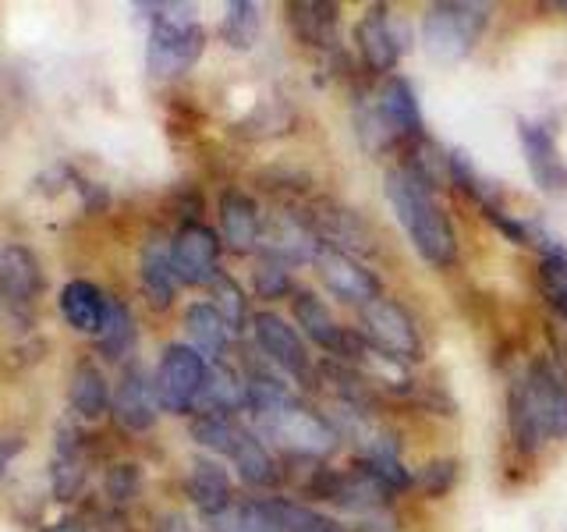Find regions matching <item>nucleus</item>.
<instances>
[{
	"label": "nucleus",
	"instance_id": "cd10ccee",
	"mask_svg": "<svg viewBox=\"0 0 567 532\" xmlns=\"http://www.w3.org/2000/svg\"><path fill=\"white\" fill-rule=\"evenodd\" d=\"M536 288H539L546 306L567 324V248L539 256V263H536Z\"/></svg>",
	"mask_w": 567,
	"mask_h": 532
},
{
	"label": "nucleus",
	"instance_id": "72a5a7b5",
	"mask_svg": "<svg viewBox=\"0 0 567 532\" xmlns=\"http://www.w3.org/2000/svg\"><path fill=\"white\" fill-rule=\"evenodd\" d=\"M22 451V440L18 437H0V479H4L8 466H11V458Z\"/></svg>",
	"mask_w": 567,
	"mask_h": 532
},
{
	"label": "nucleus",
	"instance_id": "2eb2a0df",
	"mask_svg": "<svg viewBox=\"0 0 567 532\" xmlns=\"http://www.w3.org/2000/svg\"><path fill=\"white\" fill-rule=\"evenodd\" d=\"M43 291V270L25 245L0 248V316H25Z\"/></svg>",
	"mask_w": 567,
	"mask_h": 532
},
{
	"label": "nucleus",
	"instance_id": "2f4dec72",
	"mask_svg": "<svg viewBox=\"0 0 567 532\" xmlns=\"http://www.w3.org/2000/svg\"><path fill=\"white\" fill-rule=\"evenodd\" d=\"M295 288V277H291V266L280 263L274 256H259L256 263V295L266 301H277V298H291Z\"/></svg>",
	"mask_w": 567,
	"mask_h": 532
},
{
	"label": "nucleus",
	"instance_id": "412c9836",
	"mask_svg": "<svg viewBox=\"0 0 567 532\" xmlns=\"http://www.w3.org/2000/svg\"><path fill=\"white\" fill-rule=\"evenodd\" d=\"M138 284H142V295L153 309H171L174 298H177V288H182V280H177V270H174V259H171V242L153 235L146 245H142V256H138Z\"/></svg>",
	"mask_w": 567,
	"mask_h": 532
},
{
	"label": "nucleus",
	"instance_id": "ddd939ff",
	"mask_svg": "<svg viewBox=\"0 0 567 532\" xmlns=\"http://www.w3.org/2000/svg\"><path fill=\"white\" fill-rule=\"evenodd\" d=\"M291 316L295 327H301V337H309L312 345H319L327 351V359L333 362H351L354 348H359V330H348L337 324V316L330 313V306L316 291L298 288L291 295Z\"/></svg>",
	"mask_w": 567,
	"mask_h": 532
},
{
	"label": "nucleus",
	"instance_id": "a878e982",
	"mask_svg": "<svg viewBox=\"0 0 567 532\" xmlns=\"http://www.w3.org/2000/svg\"><path fill=\"white\" fill-rule=\"evenodd\" d=\"M68 401L75 408V416L82 419H100L106 408H111V387L100 372L96 362L79 359L71 369V383H68Z\"/></svg>",
	"mask_w": 567,
	"mask_h": 532
},
{
	"label": "nucleus",
	"instance_id": "4be33fe9",
	"mask_svg": "<svg viewBox=\"0 0 567 532\" xmlns=\"http://www.w3.org/2000/svg\"><path fill=\"white\" fill-rule=\"evenodd\" d=\"M85 451H82V433L71 422H61L53 433V466H50V483L58 501H75L85 487Z\"/></svg>",
	"mask_w": 567,
	"mask_h": 532
},
{
	"label": "nucleus",
	"instance_id": "c756f323",
	"mask_svg": "<svg viewBox=\"0 0 567 532\" xmlns=\"http://www.w3.org/2000/svg\"><path fill=\"white\" fill-rule=\"evenodd\" d=\"M209 291H213V309L224 316V324H227L230 334H241L245 324H252V316H248L245 291H241V284L235 277L220 274L217 280L209 284Z\"/></svg>",
	"mask_w": 567,
	"mask_h": 532
},
{
	"label": "nucleus",
	"instance_id": "b1692460",
	"mask_svg": "<svg viewBox=\"0 0 567 532\" xmlns=\"http://www.w3.org/2000/svg\"><path fill=\"white\" fill-rule=\"evenodd\" d=\"M185 334H188V345L203 355L209 366L224 362L227 345H230V334L224 316L213 309V301H195V306L185 309Z\"/></svg>",
	"mask_w": 567,
	"mask_h": 532
},
{
	"label": "nucleus",
	"instance_id": "9d476101",
	"mask_svg": "<svg viewBox=\"0 0 567 532\" xmlns=\"http://www.w3.org/2000/svg\"><path fill=\"white\" fill-rule=\"evenodd\" d=\"M206 377H209V362L192 345H167L153 372L159 408L174 416L195 412V405L203 398Z\"/></svg>",
	"mask_w": 567,
	"mask_h": 532
},
{
	"label": "nucleus",
	"instance_id": "6e6552de",
	"mask_svg": "<svg viewBox=\"0 0 567 532\" xmlns=\"http://www.w3.org/2000/svg\"><path fill=\"white\" fill-rule=\"evenodd\" d=\"M351 35H354V50H359V61L372 79L394 75L401 58L412 50V29L401 18L390 14L386 4H369L359 22H354Z\"/></svg>",
	"mask_w": 567,
	"mask_h": 532
},
{
	"label": "nucleus",
	"instance_id": "1a4fd4ad",
	"mask_svg": "<svg viewBox=\"0 0 567 532\" xmlns=\"http://www.w3.org/2000/svg\"><path fill=\"white\" fill-rule=\"evenodd\" d=\"M252 337H256V348L266 355V362L274 369H280L284 377L295 380V383H306V387H316V377H319V366L309 355V345L306 337H301L298 327H291V319H284L280 313H270L262 309L252 316Z\"/></svg>",
	"mask_w": 567,
	"mask_h": 532
},
{
	"label": "nucleus",
	"instance_id": "f8f14e48",
	"mask_svg": "<svg viewBox=\"0 0 567 532\" xmlns=\"http://www.w3.org/2000/svg\"><path fill=\"white\" fill-rule=\"evenodd\" d=\"M220 253H224L220 235L213 227H206L203 221H185L171 238V259H174L177 280L188 284V288H209V284L224 274Z\"/></svg>",
	"mask_w": 567,
	"mask_h": 532
},
{
	"label": "nucleus",
	"instance_id": "f03ea898",
	"mask_svg": "<svg viewBox=\"0 0 567 532\" xmlns=\"http://www.w3.org/2000/svg\"><path fill=\"white\" fill-rule=\"evenodd\" d=\"M383 192L419 259L425 266H433V270H451L461 256L457 231L430 177L419 174L412 164H404V160H398L383 174Z\"/></svg>",
	"mask_w": 567,
	"mask_h": 532
},
{
	"label": "nucleus",
	"instance_id": "4468645a",
	"mask_svg": "<svg viewBox=\"0 0 567 532\" xmlns=\"http://www.w3.org/2000/svg\"><path fill=\"white\" fill-rule=\"evenodd\" d=\"M114 419L124 426L128 433H150L156 419H159V395H156V383L146 369L138 362H128L121 369V380L114 387Z\"/></svg>",
	"mask_w": 567,
	"mask_h": 532
},
{
	"label": "nucleus",
	"instance_id": "6ab92c4d",
	"mask_svg": "<svg viewBox=\"0 0 567 532\" xmlns=\"http://www.w3.org/2000/svg\"><path fill=\"white\" fill-rule=\"evenodd\" d=\"M262 227H266V217L252 195L241 188H227L220 195V242L230 253L235 256L259 253Z\"/></svg>",
	"mask_w": 567,
	"mask_h": 532
},
{
	"label": "nucleus",
	"instance_id": "7ed1b4c3",
	"mask_svg": "<svg viewBox=\"0 0 567 532\" xmlns=\"http://www.w3.org/2000/svg\"><path fill=\"white\" fill-rule=\"evenodd\" d=\"M351 124H354V139H359V146L369 156L408 150L412 142L425 135L415 85L404 75H386L372 85L354 89Z\"/></svg>",
	"mask_w": 567,
	"mask_h": 532
},
{
	"label": "nucleus",
	"instance_id": "7c9ffc66",
	"mask_svg": "<svg viewBox=\"0 0 567 532\" xmlns=\"http://www.w3.org/2000/svg\"><path fill=\"white\" fill-rule=\"evenodd\" d=\"M457 475H461L457 458H433V461H425V466L415 472L412 490L422 493L425 501H443V497H447L457 487Z\"/></svg>",
	"mask_w": 567,
	"mask_h": 532
},
{
	"label": "nucleus",
	"instance_id": "20e7f679",
	"mask_svg": "<svg viewBox=\"0 0 567 532\" xmlns=\"http://www.w3.org/2000/svg\"><path fill=\"white\" fill-rule=\"evenodd\" d=\"M493 22L489 4H475V0H440L430 4L422 14L419 43L425 58L440 68H457L472 58V50L483 43V35Z\"/></svg>",
	"mask_w": 567,
	"mask_h": 532
},
{
	"label": "nucleus",
	"instance_id": "c85d7f7f",
	"mask_svg": "<svg viewBox=\"0 0 567 532\" xmlns=\"http://www.w3.org/2000/svg\"><path fill=\"white\" fill-rule=\"evenodd\" d=\"M262 32V11L259 4H248V0H235L227 4V14L220 22V35L230 50H252L259 43Z\"/></svg>",
	"mask_w": 567,
	"mask_h": 532
},
{
	"label": "nucleus",
	"instance_id": "a211bd4d",
	"mask_svg": "<svg viewBox=\"0 0 567 532\" xmlns=\"http://www.w3.org/2000/svg\"><path fill=\"white\" fill-rule=\"evenodd\" d=\"M288 25L301 47H309L327 58H341V8L327 0H298L284 8Z\"/></svg>",
	"mask_w": 567,
	"mask_h": 532
},
{
	"label": "nucleus",
	"instance_id": "e433bc0d",
	"mask_svg": "<svg viewBox=\"0 0 567 532\" xmlns=\"http://www.w3.org/2000/svg\"><path fill=\"white\" fill-rule=\"evenodd\" d=\"M554 8H557V11H567V4H564V0H560V4H554Z\"/></svg>",
	"mask_w": 567,
	"mask_h": 532
},
{
	"label": "nucleus",
	"instance_id": "f257e3e1",
	"mask_svg": "<svg viewBox=\"0 0 567 532\" xmlns=\"http://www.w3.org/2000/svg\"><path fill=\"white\" fill-rule=\"evenodd\" d=\"M567 440V351L539 355L507 387V443L532 461L546 443Z\"/></svg>",
	"mask_w": 567,
	"mask_h": 532
},
{
	"label": "nucleus",
	"instance_id": "dca6fc26",
	"mask_svg": "<svg viewBox=\"0 0 567 532\" xmlns=\"http://www.w3.org/2000/svg\"><path fill=\"white\" fill-rule=\"evenodd\" d=\"M316 248H319V238L301 209H280L274 217H266L259 256H274L295 270L301 263H312Z\"/></svg>",
	"mask_w": 567,
	"mask_h": 532
},
{
	"label": "nucleus",
	"instance_id": "aec40b11",
	"mask_svg": "<svg viewBox=\"0 0 567 532\" xmlns=\"http://www.w3.org/2000/svg\"><path fill=\"white\" fill-rule=\"evenodd\" d=\"M227 461L235 466L238 479L245 487H252V490H274L284 483V469H280V461L274 454V448L266 443L259 433H256V426H245L238 443L230 448Z\"/></svg>",
	"mask_w": 567,
	"mask_h": 532
},
{
	"label": "nucleus",
	"instance_id": "39448f33",
	"mask_svg": "<svg viewBox=\"0 0 567 532\" xmlns=\"http://www.w3.org/2000/svg\"><path fill=\"white\" fill-rule=\"evenodd\" d=\"M146 68L153 79H182L206 50V29L192 4H150Z\"/></svg>",
	"mask_w": 567,
	"mask_h": 532
},
{
	"label": "nucleus",
	"instance_id": "0eeeda50",
	"mask_svg": "<svg viewBox=\"0 0 567 532\" xmlns=\"http://www.w3.org/2000/svg\"><path fill=\"white\" fill-rule=\"evenodd\" d=\"M359 337L372 348L394 359L401 366H415L425 359V341H422V330L415 324V316L408 313L398 298H386L380 295L377 301L359 309Z\"/></svg>",
	"mask_w": 567,
	"mask_h": 532
},
{
	"label": "nucleus",
	"instance_id": "f3484780",
	"mask_svg": "<svg viewBox=\"0 0 567 532\" xmlns=\"http://www.w3.org/2000/svg\"><path fill=\"white\" fill-rule=\"evenodd\" d=\"M518 139L532 182L549 195L567 192V160L560 156L557 132L543 121H518Z\"/></svg>",
	"mask_w": 567,
	"mask_h": 532
},
{
	"label": "nucleus",
	"instance_id": "5701e85b",
	"mask_svg": "<svg viewBox=\"0 0 567 532\" xmlns=\"http://www.w3.org/2000/svg\"><path fill=\"white\" fill-rule=\"evenodd\" d=\"M185 493L188 501L199 508L206 519L220 514L230 501H235V487H230V475L220 461L213 458H199L185 475Z\"/></svg>",
	"mask_w": 567,
	"mask_h": 532
},
{
	"label": "nucleus",
	"instance_id": "c9c22d12",
	"mask_svg": "<svg viewBox=\"0 0 567 532\" xmlns=\"http://www.w3.org/2000/svg\"><path fill=\"white\" fill-rule=\"evenodd\" d=\"M47 532H89V529L79 525V522H61V525H53V529H47Z\"/></svg>",
	"mask_w": 567,
	"mask_h": 532
},
{
	"label": "nucleus",
	"instance_id": "bb28decb",
	"mask_svg": "<svg viewBox=\"0 0 567 532\" xmlns=\"http://www.w3.org/2000/svg\"><path fill=\"white\" fill-rule=\"evenodd\" d=\"M96 348L106 355V359H128L132 348H135V319L132 309L124 306L121 298L106 301V316H103V327L96 334Z\"/></svg>",
	"mask_w": 567,
	"mask_h": 532
},
{
	"label": "nucleus",
	"instance_id": "f704fd0d",
	"mask_svg": "<svg viewBox=\"0 0 567 532\" xmlns=\"http://www.w3.org/2000/svg\"><path fill=\"white\" fill-rule=\"evenodd\" d=\"M156 532H192V525L182 519V514H159V519H156Z\"/></svg>",
	"mask_w": 567,
	"mask_h": 532
},
{
	"label": "nucleus",
	"instance_id": "9b49d317",
	"mask_svg": "<svg viewBox=\"0 0 567 532\" xmlns=\"http://www.w3.org/2000/svg\"><path fill=\"white\" fill-rule=\"evenodd\" d=\"M312 270L319 277V284L333 295L341 298L344 306L362 309L369 301H377L383 295V280L372 266L359 256L344 253V248H333L319 242L316 256H312Z\"/></svg>",
	"mask_w": 567,
	"mask_h": 532
},
{
	"label": "nucleus",
	"instance_id": "393cba45",
	"mask_svg": "<svg viewBox=\"0 0 567 532\" xmlns=\"http://www.w3.org/2000/svg\"><path fill=\"white\" fill-rule=\"evenodd\" d=\"M106 298L93 280H68L64 288H61V313L68 319V327L71 330H79V334H89V337H96L100 327H103V316H106Z\"/></svg>",
	"mask_w": 567,
	"mask_h": 532
},
{
	"label": "nucleus",
	"instance_id": "473e14b6",
	"mask_svg": "<svg viewBox=\"0 0 567 532\" xmlns=\"http://www.w3.org/2000/svg\"><path fill=\"white\" fill-rule=\"evenodd\" d=\"M138 487H142V475L135 466H114L111 475H106V493H111L114 504H128L138 493Z\"/></svg>",
	"mask_w": 567,
	"mask_h": 532
},
{
	"label": "nucleus",
	"instance_id": "423d86ee",
	"mask_svg": "<svg viewBox=\"0 0 567 532\" xmlns=\"http://www.w3.org/2000/svg\"><path fill=\"white\" fill-rule=\"evenodd\" d=\"M209 532H344L341 522L288 497H235L220 514L206 519Z\"/></svg>",
	"mask_w": 567,
	"mask_h": 532
}]
</instances>
